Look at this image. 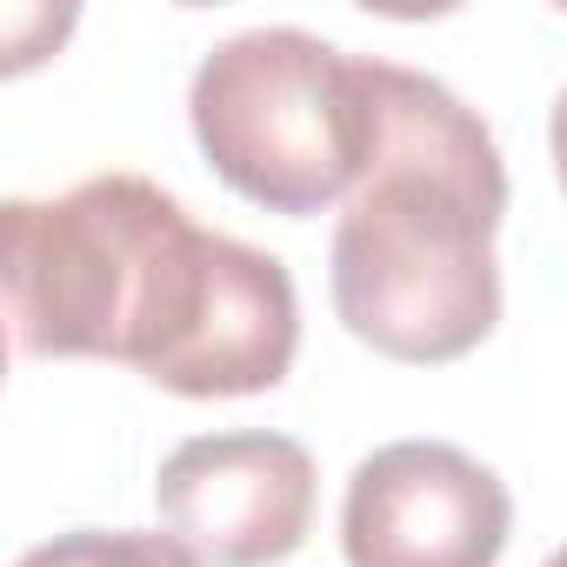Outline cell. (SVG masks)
I'll return each instance as SVG.
<instances>
[{"instance_id": "obj_2", "label": "cell", "mask_w": 567, "mask_h": 567, "mask_svg": "<svg viewBox=\"0 0 567 567\" xmlns=\"http://www.w3.org/2000/svg\"><path fill=\"white\" fill-rule=\"evenodd\" d=\"M234 234L141 181L94 174L54 200L0 207V288L14 348L34 361H127L154 388L187 361Z\"/></svg>"}, {"instance_id": "obj_8", "label": "cell", "mask_w": 567, "mask_h": 567, "mask_svg": "<svg viewBox=\"0 0 567 567\" xmlns=\"http://www.w3.org/2000/svg\"><path fill=\"white\" fill-rule=\"evenodd\" d=\"M547 567H567V547H560V554H547Z\"/></svg>"}, {"instance_id": "obj_7", "label": "cell", "mask_w": 567, "mask_h": 567, "mask_svg": "<svg viewBox=\"0 0 567 567\" xmlns=\"http://www.w3.org/2000/svg\"><path fill=\"white\" fill-rule=\"evenodd\" d=\"M547 147H554V174H560V187H567V87H560V101H554V121H547Z\"/></svg>"}, {"instance_id": "obj_4", "label": "cell", "mask_w": 567, "mask_h": 567, "mask_svg": "<svg viewBox=\"0 0 567 567\" xmlns=\"http://www.w3.org/2000/svg\"><path fill=\"white\" fill-rule=\"evenodd\" d=\"M514 527V501L494 467L454 441L374 447L341 501L348 567H494Z\"/></svg>"}, {"instance_id": "obj_5", "label": "cell", "mask_w": 567, "mask_h": 567, "mask_svg": "<svg viewBox=\"0 0 567 567\" xmlns=\"http://www.w3.org/2000/svg\"><path fill=\"white\" fill-rule=\"evenodd\" d=\"M161 527L200 567L288 560L315 520V454L295 434H194L161 461Z\"/></svg>"}, {"instance_id": "obj_3", "label": "cell", "mask_w": 567, "mask_h": 567, "mask_svg": "<svg viewBox=\"0 0 567 567\" xmlns=\"http://www.w3.org/2000/svg\"><path fill=\"white\" fill-rule=\"evenodd\" d=\"M207 167L267 214H321L348 200L374 154V81L301 28H247L220 41L187 87Z\"/></svg>"}, {"instance_id": "obj_1", "label": "cell", "mask_w": 567, "mask_h": 567, "mask_svg": "<svg viewBox=\"0 0 567 567\" xmlns=\"http://www.w3.org/2000/svg\"><path fill=\"white\" fill-rule=\"evenodd\" d=\"M374 154L334 227V315L388 361L441 368L501 321L494 227L507 167L487 121L401 61H368Z\"/></svg>"}, {"instance_id": "obj_6", "label": "cell", "mask_w": 567, "mask_h": 567, "mask_svg": "<svg viewBox=\"0 0 567 567\" xmlns=\"http://www.w3.org/2000/svg\"><path fill=\"white\" fill-rule=\"evenodd\" d=\"M14 567H200V560L174 534H147V527H81V534L41 540Z\"/></svg>"}]
</instances>
